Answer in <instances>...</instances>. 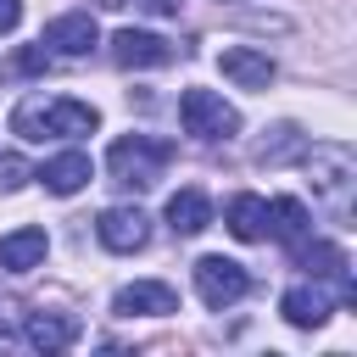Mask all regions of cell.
<instances>
[{
  "label": "cell",
  "instance_id": "6da1fadb",
  "mask_svg": "<svg viewBox=\"0 0 357 357\" xmlns=\"http://www.w3.org/2000/svg\"><path fill=\"white\" fill-rule=\"evenodd\" d=\"M301 162H307V184H312V201L329 212V218H351V201H357V156H351V145H340V139H318V145H307L301 151Z\"/></svg>",
  "mask_w": 357,
  "mask_h": 357
},
{
  "label": "cell",
  "instance_id": "7a4b0ae2",
  "mask_svg": "<svg viewBox=\"0 0 357 357\" xmlns=\"http://www.w3.org/2000/svg\"><path fill=\"white\" fill-rule=\"evenodd\" d=\"M100 128V112L89 100H67V95H33L11 112V134L45 145V139H78V134H95Z\"/></svg>",
  "mask_w": 357,
  "mask_h": 357
},
{
  "label": "cell",
  "instance_id": "3957f363",
  "mask_svg": "<svg viewBox=\"0 0 357 357\" xmlns=\"http://www.w3.org/2000/svg\"><path fill=\"white\" fill-rule=\"evenodd\" d=\"M167 162H173V145L156 139V134H123V139H112V151H106L112 178L128 184V190H151V184H162Z\"/></svg>",
  "mask_w": 357,
  "mask_h": 357
},
{
  "label": "cell",
  "instance_id": "277c9868",
  "mask_svg": "<svg viewBox=\"0 0 357 357\" xmlns=\"http://www.w3.org/2000/svg\"><path fill=\"white\" fill-rule=\"evenodd\" d=\"M178 123L195 139H234L240 134V112L218 95V89H184L178 95Z\"/></svg>",
  "mask_w": 357,
  "mask_h": 357
},
{
  "label": "cell",
  "instance_id": "5b68a950",
  "mask_svg": "<svg viewBox=\"0 0 357 357\" xmlns=\"http://www.w3.org/2000/svg\"><path fill=\"white\" fill-rule=\"evenodd\" d=\"M245 290H251V273H245L234 257H201V262H195V296H201L212 312L234 307Z\"/></svg>",
  "mask_w": 357,
  "mask_h": 357
},
{
  "label": "cell",
  "instance_id": "8992f818",
  "mask_svg": "<svg viewBox=\"0 0 357 357\" xmlns=\"http://www.w3.org/2000/svg\"><path fill=\"white\" fill-rule=\"evenodd\" d=\"M95 234H100L106 251L134 257V251H145V240H151V218H145L139 206H106V212L95 218Z\"/></svg>",
  "mask_w": 357,
  "mask_h": 357
},
{
  "label": "cell",
  "instance_id": "52a82bcc",
  "mask_svg": "<svg viewBox=\"0 0 357 357\" xmlns=\"http://www.w3.org/2000/svg\"><path fill=\"white\" fill-rule=\"evenodd\" d=\"M112 312L117 318H167V312H178V296L162 279H134L112 296Z\"/></svg>",
  "mask_w": 357,
  "mask_h": 357
},
{
  "label": "cell",
  "instance_id": "ba28073f",
  "mask_svg": "<svg viewBox=\"0 0 357 357\" xmlns=\"http://www.w3.org/2000/svg\"><path fill=\"white\" fill-rule=\"evenodd\" d=\"M218 73H223L229 84H240V89H268V84L279 78V61H273L268 50H257V45H229V50L218 56Z\"/></svg>",
  "mask_w": 357,
  "mask_h": 357
},
{
  "label": "cell",
  "instance_id": "9c48e42d",
  "mask_svg": "<svg viewBox=\"0 0 357 357\" xmlns=\"http://www.w3.org/2000/svg\"><path fill=\"white\" fill-rule=\"evenodd\" d=\"M50 56H89L95 45H100V28H95V17L89 11H61L50 28H45V39H39Z\"/></svg>",
  "mask_w": 357,
  "mask_h": 357
},
{
  "label": "cell",
  "instance_id": "30bf717a",
  "mask_svg": "<svg viewBox=\"0 0 357 357\" xmlns=\"http://www.w3.org/2000/svg\"><path fill=\"white\" fill-rule=\"evenodd\" d=\"M112 61L117 67H167L173 61V45L162 33H145V28H117L112 33Z\"/></svg>",
  "mask_w": 357,
  "mask_h": 357
},
{
  "label": "cell",
  "instance_id": "8fae6325",
  "mask_svg": "<svg viewBox=\"0 0 357 357\" xmlns=\"http://www.w3.org/2000/svg\"><path fill=\"white\" fill-rule=\"evenodd\" d=\"M296 262H301V268H312V279H335L346 301L357 296V290H351V273H346L351 262H346V251H340L335 240H312V234H307V240L296 245Z\"/></svg>",
  "mask_w": 357,
  "mask_h": 357
},
{
  "label": "cell",
  "instance_id": "7c38bea8",
  "mask_svg": "<svg viewBox=\"0 0 357 357\" xmlns=\"http://www.w3.org/2000/svg\"><path fill=\"white\" fill-rule=\"evenodd\" d=\"M279 312H284V324H296V329H318V324L335 312V296L324 290V279H312V284H290L284 301H279Z\"/></svg>",
  "mask_w": 357,
  "mask_h": 357
},
{
  "label": "cell",
  "instance_id": "4fadbf2b",
  "mask_svg": "<svg viewBox=\"0 0 357 357\" xmlns=\"http://www.w3.org/2000/svg\"><path fill=\"white\" fill-rule=\"evenodd\" d=\"M50 257V234L45 229H11L6 240H0V273H33L39 262Z\"/></svg>",
  "mask_w": 357,
  "mask_h": 357
},
{
  "label": "cell",
  "instance_id": "5bb4252c",
  "mask_svg": "<svg viewBox=\"0 0 357 357\" xmlns=\"http://www.w3.org/2000/svg\"><path fill=\"white\" fill-rule=\"evenodd\" d=\"M33 178H39L50 195H78V190L95 178V162H89L84 151H61V156H50V162H45Z\"/></svg>",
  "mask_w": 357,
  "mask_h": 357
},
{
  "label": "cell",
  "instance_id": "9a60e30c",
  "mask_svg": "<svg viewBox=\"0 0 357 357\" xmlns=\"http://www.w3.org/2000/svg\"><path fill=\"white\" fill-rule=\"evenodd\" d=\"M268 234L296 251V245L312 234V212H307L296 195H273V201H268Z\"/></svg>",
  "mask_w": 357,
  "mask_h": 357
},
{
  "label": "cell",
  "instance_id": "2e32d148",
  "mask_svg": "<svg viewBox=\"0 0 357 357\" xmlns=\"http://www.w3.org/2000/svg\"><path fill=\"white\" fill-rule=\"evenodd\" d=\"M206 223H212V201H206V190H195V184H190V190L167 195V229H173V234H184V240H190V234H201Z\"/></svg>",
  "mask_w": 357,
  "mask_h": 357
},
{
  "label": "cell",
  "instance_id": "e0dca14e",
  "mask_svg": "<svg viewBox=\"0 0 357 357\" xmlns=\"http://www.w3.org/2000/svg\"><path fill=\"white\" fill-rule=\"evenodd\" d=\"M22 340H28L33 351H67V346L78 340V324H73L67 312H33V318L22 324Z\"/></svg>",
  "mask_w": 357,
  "mask_h": 357
},
{
  "label": "cell",
  "instance_id": "ac0fdd59",
  "mask_svg": "<svg viewBox=\"0 0 357 357\" xmlns=\"http://www.w3.org/2000/svg\"><path fill=\"white\" fill-rule=\"evenodd\" d=\"M229 234H234V240H262V234H268V201L251 195V190L234 195V201H229Z\"/></svg>",
  "mask_w": 357,
  "mask_h": 357
},
{
  "label": "cell",
  "instance_id": "d6986e66",
  "mask_svg": "<svg viewBox=\"0 0 357 357\" xmlns=\"http://www.w3.org/2000/svg\"><path fill=\"white\" fill-rule=\"evenodd\" d=\"M301 151H307V134H301L296 123H273L268 139L257 145V162H262V167H279V162H296Z\"/></svg>",
  "mask_w": 357,
  "mask_h": 357
},
{
  "label": "cell",
  "instance_id": "ffe728a7",
  "mask_svg": "<svg viewBox=\"0 0 357 357\" xmlns=\"http://www.w3.org/2000/svg\"><path fill=\"white\" fill-rule=\"evenodd\" d=\"M100 11H123V6H134V11H145V17H178V6L184 0H95Z\"/></svg>",
  "mask_w": 357,
  "mask_h": 357
},
{
  "label": "cell",
  "instance_id": "44dd1931",
  "mask_svg": "<svg viewBox=\"0 0 357 357\" xmlns=\"http://www.w3.org/2000/svg\"><path fill=\"white\" fill-rule=\"evenodd\" d=\"M28 178H33V167L22 156H0V190H22Z\"/></svg>",
  "mask_w": 357,
  "mask_h": 357
},
{
  "label": "cell",
  "instance_id": "7402d4cb",
  "mask_svg": "<svg viewBox=\"0 0 357 357\" xmlns=\"http://www.w3.org/2000/svg\"><path fill=\"white\" fill-rule=\"evenodd\" d=\"M11 67H17V73H45V67H50V50H45V45H28V50H17Z\"/></svg>",
  "mask_w": 357,
  "mask_h": 357
},
{
  "label": "cell",
  "instance_id": "603a6c76",
  "mask_svg": "<svg viewBox=\"0 0 357 357\" xmlns=\"http://www.w3.org/2000/svg\"><path fill=\"white\" fill-rule=\"evenodd\" d=\"M22 22V0H0V33H11Z\"/></svg>",
  "mask_w": 357,
  "mask_h": 357
}]
</instances>
